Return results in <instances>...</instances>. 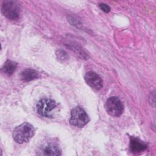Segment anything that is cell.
<instances>
[{
    "label": "cell",
    "mask_w": 156,
    "mask_h": 156,
    "mask_svg": "<svg viewBox=\"0 0 156 156\" xmlns=\"http://www.w3.org/2000/svg\"><path fill=\"white\" fill-rule=\"evenodd\" d=\"M35 134L34 126L28 123L24 122L16 127L13 132L14 140L20 144L29 141Z\"/></svg>",
    "instance_id": "obj_1"
},
{
    "label": "cell",
    "mask_w": 156,
    "mask_h": 156,
    "mask_svg": "<svg viewBox=\"0 0 156 156\" xmlns=\"http://www.w3.org/2000/svg\"><path fill=\"white\" fill-rule=\"evenodd\" d=\"M88 121V115L81 107H76L71 110L69 122L72 126L82 127L86 125Z\"/></svg>",
    "instance_id": "obj_2"
},
{
    "label": "cell",
    "mask_w": 156,
    "mask_h": 156,
    "mask_svg": "<svg viewBox=\"0 0 156 156\" xmlns=\"http://www.w3.org/2000/svg\"><path fill=\"white\" fill-rule=\"evenodd\" d=\"M105 108L108 114L114 117H118L122 113L124 106L118 98L113 96L106 101Z\"/></svg>",
    "instance_id": "obj_3"
},
{
    "label": "cell",
    "mask_w": 156,
    "mask_h": 156,
    "mask_svg": "<svg viewBox=\"0 0 156 156\" xmlns=\"http://www.w3.org/2000/svg\"><path fill=\"white\" fill-rule=\"evenodd\" d=\"M57 107L56 102L51 99H43L37 104V110L39 115L46 118H51Z\"/></svg>",
    "instance_id": "obj_4"
},
{
    "label": "cell",
    "mask_w": 156,
    "mask_h": 156,
    "mask_svg": "<svg viewBox=\"0 0 156 156\" xmlns=\"http://www.w3.org/2000/svg\"><path fill=\"white\" fill-rule=\"evenodd\" d=\"M2 12L4 15L10 20H16L19 17L20 8L16 2L5 1L2 5Z\"/></svg>",
    "instance_id": "obj_5"
},
{
    "label": "cell",
    "mask_w": 156,
    "mask_h": 156,
    "mask_svg": "<svg viewBox=\"0 0 156 156\" xmlns=\"http://www.w3.org/2000/svg\"><path fill=\"white\" fill-rule=\"evenodd\" d=\"M86 83L93 89L96 90H101L103 87V81L101 77L93 71L87 73L84 76Z\"/></svg>",
    "instance_id": "obj_6"
},
{
    "label": "cell",
    "mask_w": 156,
    "mask_h": 156,
    "mask_svg": "<svg viewBox=\"0 0 156 156\" xmlns=\"http://www.w3.org/2000/svg\"><path fill=\"white\" fill-rule=\"evenodd\" d=\"M146 148L147 144L144 142L137 138H131L130 141V149L131 152L133 153H138L146 150Z\"/></svg>",
    "instance_id": "obj_7"
},
{
    "label": "cell",
    "mask_w": 156,
    "mask_h": 156,
    "mask_svg": "<svg viewBox=\"0 0 156 156\" xmlns=\"http://www.w3.org/2000/svg\"><path fill=\"white\" fill-rule=\"evenodd\" d=\"M21 79L25 82H29L39 77L38 73L32 69H26L23 70L20 74Z\"/></svg>",
    "instance_id": "obj_8"
},
{
    "label": "cell",
    "mask_w": 156,
    "mask_h": 156,
    "mask_svg": "<svg viewBox=\"0 0 156 156\" xmlns=\"http://www.w3.org/2000/svg\"><path fill=\"white\" fill-rule=\"evenodd\" d=\"M42 155H60L62 154L60 148L53 144H48L42 150Z\"/></svg>",
    "instance_id": "obj_9"
},
{
    "label": "cell",
    "mask_w": 156,
    "mask_h": 156,
    "mask_svg": "<svg viewBox=\"0 0 156 156\" xmlns=\"http://www.w3.org/2000/svg\"><path fill=\"white\" fill-rule=\"evenodd\" d=\"M17 66V63L12 60H7L2 66V71L7 76H11L15 71Z\"/></svg>",
    "instance_id": "obj_10"
},
{
    "label": "cell",
    "mask_w": 156,
    "mask_h": 156,
    "mask_svg": "<svg viewBox=\"0 0 156 156\" xmlns=\"http://www.w3.org/2000/svg\"><path fill=\"white\" fill-rule=\"evenodd\" d=\"M56 55L58 58L62 60H65L68 58V55L66 52L62 49H59L56 52Z\"/></svg>",
    "instance_id": "obj_11"
},
{
    "label": "cell",
    "mask_w": 156,
    "mask_h": 156,
    "mask_svg": "<svg viewBox=\"0 0 156 156\" xmlns=\"http://www.w3.org/2000/svg\"><path fill=\"white\" fill-rule=\"evenodd\" d=\"M99 8H100L102 11H104V12H105V13H108V12H109L110 10V7H109L108 5H107V4H104V3L100 4L99 5Z\"/></svg>",
    "instance_id": "obj_12"
}]
</instances>
